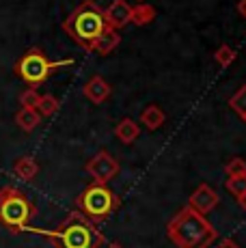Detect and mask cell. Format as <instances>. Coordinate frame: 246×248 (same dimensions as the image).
Here are the masks:
<instances>
[{
	"label": "cell",
	"instance_id": "603a6c76",
	"mask_svg": "<svg viewBox=\"0 0 246 248\" xmlns=\"http://www.w3.org/2000/svg\"><path fill=\"white\" fill-rule=\"evenodd\" d=\"M218 248H240V244L235 240H222L218 244Z\"/></svg>",
	"mask_w": 246,
	"mask_h": 248
},
{
	"label": "cell",
	"instance_id": "4fadbf2b",
	"mask_svg": "<svg viewBox=\"0 0 246 248\" xmlns=\"http://www.w3.org/2000/svg\"><path fill=\"white\" fill-rule=\"evenodd\" d=\"M155 20V9L147 2H138L136 7H132V16H130V22L136 24V26H147Z\"/></svg>",
	"mask_w": 246,
	"mask_h": 248
},
{
	"label": "cell",
	"instance_id": "ffe728a7",
	"mask_svg": "<svg viewBox=\"0 0 246 248\" xmlns=\"http://www.w3.org/2000/svg\"><path fill=\"white\" fill-rule=\"evenodd\" d=\"M225 173H227V177H242V175H246V160L242 158L229 160L225 166Z\"/></svg>",
	"mask_w": 246,
	"mask_h": 248
},
{
	"label": "cell",
	"instance_id": "d4e9b609",
	"mask_svg": "<svg viewBox=\"0 0 246 248\" xmlns=\"http://www.w3.org/2000/svg\"><path fill=\"white\" fill-rule=\"evenodd\" d=\"M238 201H240V205H242V207L246 209V192H244V194H240V197H238Z\"/></svg>",
	"mask_w": 246,
	"mask_h": 248
},
{
	"label": "cell",
	"instance_id": "277c9868",
	"mask_svg": "<svg viewBox=\"0 0 246 248\" xmlns=\"http://www.w3.org/2000/svg\"><path fill=\"white\" fill-rule=\"evenodd\" d=\"M74 59L65 61H48V56L41 50H31L20 59V63L15 65V71L26 84H31L32 89H37L39 84H44L50 78L52 71L63 69L67 65H72Z\"/></svg>",
	"mask_w": 246,
	"mask_h": 248
},
{
	"label": "cell",
	"instance_id": "2e32d148",
	"mask_svg": "<svg viewBox=\"0 0 246 248\" xmlns=\"http://www.w3.org/2000/svg\"><path fill=\"white\" fill-rule=\"evenodd\" d=\"M140 121H143V125L147 127V130H158V127L164 125L167 117H164V112L160 110L158 106H147L140 112Z\"/></svg>",
	"mask_w": 246,
	"mask_h": 248
},
{
	"label": "cell",
	"instance_id": "e0dca14e",
	"mask_svg": "<svg viewBox=\"0 0 246 248\" xmlns=\"http://www.w3.org/2000/svg\"><path fill=\"white\" fill-rule=\"evenodd\" d=\"M214 59H216V63H218L220 67H229V65H233V61L238 59V52H235L231 46L222 44V46L218 47V50H216Z\"/></svg>",
	"mask_w": 246,
	"mask_h": 248
},
{
	"label": "cell",
	"instance_id": "4316f807",
	"mask_svg": "<svg viewBox=\"0 0 246 248\" xmlns=\"http://www.w3.org/2000/svg\"><path fill=\"white\" fill-rule=\"evenodd\" d=\"M138 2H145V0H138Z\"/></svg>",
	"mask_w": 246,
	"mask_h": 248
},
{
	"label": "cell",
	"instance_id": "44dd1931",
	"mask_svg": "<svg viewBox=\"0 0 246 248\" xmlns=\"http://www.w3.org/2000/svg\"><path fill=\"white\" fill-rule=\"evenodd\" d=\"M225 188L229 190L233 197H240V194H244L246 192V175H242V177H227Z\"/></svg>",
	"mask_w": 246,
	"mask_h": 248
},
{
	"label": "cell",
	"instance_id": "3957f363",
	"mask_svg": "<svg viewBox=\"0 0 246 248\" xmlns=\"http://www.w3.org/2000/svg\"><path fill=\"white\" fill-rule=\"evenodd\" d=\"M106 17H104V9H99L93 0H84L78 9L63 22V28L69 37L84 50H89L91 41L95 39L99 32L106 28Z\"/></svg>",
	"mask_w": 246,
	"mask_h": 248
},
{
	"label": "cell",
	"instance_id": "8992f818",
	"mask_svg": "<svg viewBox=\"0 0 246 248\" xmlns=\"http://www.w3.org/2000/svg\"><path fill=\"white\" fill-rule=\"evenodd\" d=\"M78 205L84 212V216L93 218V220H104L119 207V199L110 192V188L106 184L95 181L78 197Z\"/></svg>",
	"mask_w": 246,
	"mask_h": 248
},
{
	"label": "cell",
	"instance_id": "9c48e42d",
	"mask_svg": "<svg viewBox=\"0 0 246 248\" xmlns=\"http://www.w3.org/2000/svg\"><path fill=\"white\" fill-rule=\"evenodd\" d=\"M130 16H132V7L125 2V0H112V2L104 9L106 24L110 28H117V31L130 24Z\"/></svg>",
	"mask_w": 246,
	"mask_h": 248
},
{
	"label": "cell",
	"instance_id": "ac0fdd59",
	"mask_svg": "<svg viewBox=\"0 0 246 248\" xmlns=\"http://www.w3.org/2000/svg\"><path fill=\"white\" fill-rule=\"evenodd\" d=\"M59 110V102H56L54 95H41L39 97V104H37V112L41 117H50Z\"/></svg>",
	"mask_w": 246,
	"mask_h": 248
},
{
	"label": "cell",
	"instance_id": "5b68a950",
	"mask_svg": "<svg viewBox=\"0 0 246 248\" xmlns=\"http://www.w3.org/2000/svg\"><path fill=\"white\" fill-rule=\"evenodd\" d=\"M32 212H35L32 205L26 201V197L20 190L11 188V186L0 190V222L7 229H11L15 233L24 231Z\"/></svg>",
	"mask_w": 246,
	"mask_h": 248
},
{
	"label": "cell",
	"instance_id": "ba28073f",
	"mask_svg": "<svg viewBox=\"0 0 246 248\" xmlns=\"http://www.w3.org/2000/svg\"><path fill=\"white\" fill-rule=\"evenodd\" d=\"M218 201H220L218 192H216L212 186L201 184L195 192L190 194V199H188V207L195 209V212H199V214H203V216H207V214L218 205Z\"/></svg>",
	"mask_w": 246,
	"mask_h": 248
},
{
	"label": "cell",
	"instance_id": "5bb4252c",
	"mask_svg": "<svg viewBox=\"0 0 246 248\" xmlns=\"http://www.w3.org/2000/svg\"><path fill=\"white\" fill-rule=\"evenodd\" d=\"M15 123L24 132H32L41 123V114L37 112V108H24L22 106V110L15 114Z\"/></svg>",
	"mask_w": 246,
	"mask_h": 248
},
{
	"label": "cell",
	"instance_id": "cb8c5ba5",
	"mask_svg": "<svg viewBox=\"0 0 246 248\" xmlns=\"http://www.w3.org/2000/svg\"><path fill=\"white\" fill-rule=\"evenodd\" d=\"M238 11H240V16H242V17H246V0H242V2H240Z\"/></svg>",
	"mask_w": 246,
	"mask_h": 248
},
{
	"label": "cell",
	"instance_id": "484cf974",
	"mask_svg": "<svg viewBox=\"0 0 246 248\" xmlns=\"http://www.w3.org/2000/svg\"><path fill=\"white\" fill-rule=\"evenodd\" d=\"M106 248H123V246L119 244V242H112V244H108Z\"/></svg>",
	"mask_w": 246,
	"mask_h": 248
},
{
	"label": "cell",
	"instance_id": "83f0119b",
	"mask_svg": "<svg viewBox=\"0 0 246 248\" xmlns=\"http://www.w3.org/2000/svg\"><path fill=\"white\" fill-rule=\"evenodd\" d=\"M244 121H246V117H244Z\"/></svg>",
	"mask_w": 246,
	"mask_h": 248
},
{
	"label": "cell",
	"instance_id": "52a82bcc",
	"mask_svg": "<svg viewBox=\"0 0 246 248\" xmlns=\"http://www.w3.org/2000/svg\"><path fill=\"white\" fill-rule=\"evenodd\" d=\"M84 169H87V173L91 175L97 184H108V181L112 177H117V173H119V162L112 158L108 151H99L95 158H91L84 164Z\"/></svg>",
	"mask_w": 246,
	"mask_h": 248
},
{
	"label": "cell",
	"instance_id": "7a4b0ae2",
	"mask_svg": "<svg viewBox=\"0 0 246 248\" xmlns=\"http://www.w3.org/2000/svg\"><path fill=\"white\" fill-rule=\"evenodd\" d=\"M28 231L41 233L50 237V242L56 248H99L104 244V235L89 222V218L82 212H72L65 222L54 231H41V229H31Z\"/></svg>",
	"mask_w": 246,
	"mask_h": 248
},
{
	"label": "cell",
	"instance_id": "7402d4cb",
	"mask_svg": "<svg viewBox=\"0 0 246 248\" xmlns=\"http://www.w3.org/2000/svg\"><path fill=\"white\" fill-rule=\"evenodd\" d=\"M39 97H41V95L31 87L28 91H24V93L20 95V102H22V106H24V108H37V104H39Z\"/></svg>",
	"mask_w": 246,
	"mask_h": 248
},
{
	"label": "cell",
	"instance_id": "30bf717a",
	"mask_svg": "<svg viewBox=\"0 0 246 248\" xmlns=\"http://www.w3.org/2000/svg\"><path fill=\"white\" fill-rule=\"evenodd\" d=\"M119 41H121L119 31H117V28L106 26V28H104V31L95 37V39L91 41V46H89L87 52H95V54L106 56V54H110V52L115 50L117 46H119Z\"/></svg>",
	"mask_w": 246,
	"mask_h": 248
},
{
	"label": "cell",
	"instance_id": "d6986e66",
	"mask_svg": "<svg viewBox=\"0 0 246 248\" xmlns=\"http://www.w3.org/2000/svg\"><path fill=\"white\" fill-rule=\"evenodd\" d=\"M229 106L233 108V110L238 112L242 119L246 117V84H244V87L238 91V93L233 95V97L229 99Z\"/></svg>",
	"mask_w": 246,
	"mask_h": 248
},
{
	"label": "cell",
	"instance_id": "7c38bea8",
	"mask_svg": "<svg viewBox=\"0 0 246 248\" xmlns=\"http://www.w3.org/2000/svg\"><path fill=\"white\" fill-rule=\"evenodd\" d=\"M115 134L123 145H132V142L140 136V127H138V123L132 121V119H121L115 127Z\"/></svg>",
	"mask_w": 246,
	"mask_h": 248
},
{
	"label": "cell",
	"instance_id": "8fae6325",
	"mask_svg": "<svg viewBox=\"0 0 246 248\" xmlns=\"http://www.w3.org/2000/svg\"><path fill=\"white\" fill-rule=\"evenodd\" d=\"M110 95V84L102 78V76H93L87 84H84V97L93 104H102L104 99Z\"/></svg>",
	"mask_w": 246,
	"mask_h": 248
},
{
	"label": "cell",
	"instance_id": "9a60e30c",
	"mask_svg": "<svg viewBox=\"0 0 246 248\" xmlns=\"http://www.w3.org/2000/svg\"><path fill=\"white\" fill-rule=\"evenodd\" d=\"M13 170H15V175H17V177H20L22 181H31V179H35L37 170H39V164L35 162V158L26 155V158H20V160L15 162Z\"/></svg>",
	"mask_w": 246,
	"mask_h": 248
},
{
	"label": "cell",
	"instance_id": "6da1fadb",
	"mask_svg": "<svg viewBox=\"0 0 246 248\" xmlns=\"http://www.w3.org/2000/svg\"><path fill=\"white\" fill-rule=\"evenodd\" d=\"M167 235L177 248H207L218 237V233L203 214L186 205L167 225Z\"/></svg>",
	"mask_w": 246,
	"mask_h": 248
}]
</instances>
